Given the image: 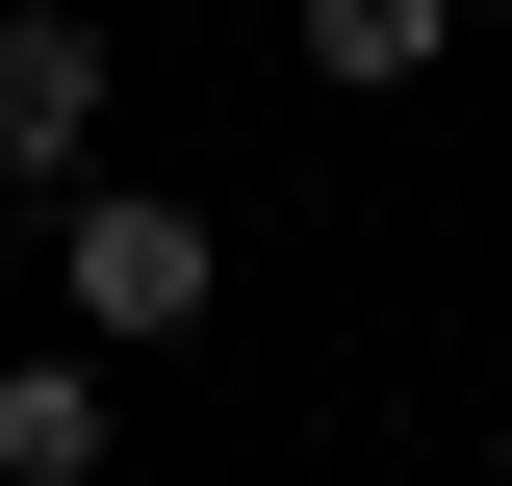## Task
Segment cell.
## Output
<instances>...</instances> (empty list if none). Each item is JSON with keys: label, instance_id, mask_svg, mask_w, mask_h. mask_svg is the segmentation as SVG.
Masks as SVG:
<instances>
[{"label": "cell", "instance_id": "cell-4", "mask_svg": "<svg viewBox=\"0 0 512 486\" xmlns=\"http://www.w3.org/2000/svg\"><path fill=\"white\" fill-rule=\"evenodd\" d=\"M308 26V77H359V103H410V77L461 52V0H282Z\"/></svg>", "mask_w": 512, "mask_h": 486}, {"label": "cell", "instance_id": "cell-1", "mask_svg": "<svg viewBox=\"0 0 512 486\" xmlns=\"http://www.w3.org/2000/svg\"><path fill=\"white\" fill-rule=\"evenodd\" d=\"M52 307H77V359H180L205 307H231V256H205L180 180H77L52 205Z\"/></svg>", "mask_w": 512, "mask_h": 486}, {"label": "cell", "instance_id": "cell-3", "mask_svg": "<svg viewBox=\"0 0 512 486\" xmlns=\"http://www.w3.org/2000/svg\"><path fill=\"white\" fill-rule=\"evenodd\" d=\"M103 359H0V486H103Z\"/></svg>", "mask_w": 512, "mask_h": 486}, {"label": "cell", "instance_id": "cell-2", "mask_svg": "<svg viewBox=\"0 0 512 486\" xmlns=\"http://www.w3.org/2000/svg\"><path fill=\"white\" fill-rule=\"evenodd\" d=\"M77 154H103V26L0 0V205H77Z\"/></svg>", "mask_w": 512, "mask_h": 486}]
</instances>
